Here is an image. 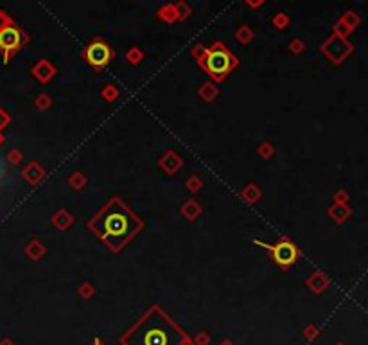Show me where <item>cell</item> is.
Wrapping results in <instances>:
<instances>
[{
	"label": "cell",
	"mask_w": 368,
	"mask_h": 345,
	"mask_svg": "<svg viewBox=\"0 0 368 345\" xmlns=\"http://www.w3.org/2000/svg\"><path fill=\"white\" fill-rule=\"evenodd\" d=\"M189 340L176 324L158 308H151L128 333L122 345H187Z\"/></svg>",
	"instance_id": "cell-2"
},
{
	"label": "cell",
	"mask_w": 368,
	"mask_h": 345,
	"mask_svg": "<svg viewBox=\"0 0 368 345\" xmlns=\"http://www.w3.org/2000/svg\"><path fill=\"white\" fill-rule=\"evenodd\" d=\"M9 24H11V22H9V20L6 18L4 13L0 11V29H4V27H6V26H9Z\"/></svg>",
	"instance_id": "cell-7"
},
{
	"label": "cell",
	"mask_w": 368,
	"mask_h": 345,
	"mask_svg": "<svg viewBox=\"0 0 368 345\" xmlns=\"http://www.w3.org/2000/svg\"><path fill=\"white\" fill-rule=\"evenodd\" d=\"M261 245L266 246V248H269V252L273 253V259L282 266H287V265H291V263H294V259H296V255H298V252H296L294 245L289 241H280L273 246L264 245V243H261Z\"/></svg>",
	"instance_id": "cell-5"
},
{
	"label": "cell",
	"mask_w": 368,
	"mask_h": 345,
	"mask_svg": "<svg viewBox=\"0 0 368 345\" xmlns=\"http://www.w3.org/2000/svg\"><path fill=\"white\" fill-rule=\"evenodd\" d=\"M90 227L110 248L119 250L142 227V221L133 216V212L121 200L113 198L106 203L101 212L94 216Z\"/></svg>",
	"instance_id": "cell-1"
},
{
	"label": "cell",
	"mask_w": 368,
	"mask_h": 345,
	"mask_svg": "<svg viewBox=\"0 0 368 345\" xmlns=\"http://www.w3.org/2000/svg\"><path fill=\"white\" fill-rule=\"evenodd\" d=\"M94 345H104V343L101 340H96V341H94Z\"/></svg>",
	"instance_id": "cell-8"
},
{
	"label": "cell",
	"mask_w": 368,
	"mask_h": 345,
	"mask_svg": "<svg viewBox=\"0 0 368 345\" xmlns=\"http://www.w3.org/2000/svg\"><path fill=\"white\" fill-rule=\"evenodd\" d=\"M187 345H191V343H187Z\"/></svg>",
	"instance_id": "cell-9"
},
{
	"label": "cell",
	"mask_w": 368,
	"mask_h": 345,
	"mask_svg": "<svg viewBox=\"0 0 368 345\" xmlns=\"http://www.w3.org/2000/svg\"><path fill=\"white\" fill-rule=\"evenodd\" d=\"M203 63H205L206 70H209L214 77H223L225 74L230 72V69L234 67L236 59H234V56L230 54L228 51H225L221 45H217L214 51L206 52V58Z\"/></svg>",
	"instance_id": "cell-3"
},
{
	"label": "cell",
	"mask_w": 368,
	"mask_h": 345,
	"mask_svg": "<svg viewBox=\"0 0 368 345\" xmlns=\"http://www.w3.org/2000/svg\"><path fill=\"white\" fill-rule=\"evenodd\" d=\"M86 59L92 63L94 67H103L110 61L111 58V51L104 41H92V44L86 47L85 51Z\"/></svg>",
	"instance_id": "cell-6"
},
{
	"label": "cell",
	"mask_w": 368,
	"mask_h": 345,
	"mask_svg": "<svg viewBox=\"0 0 368 345\" xmlns=\"http://www.w3.org/2000/svg\"><path fill=\"white\" fill-rule=\"evenodd\" d=\"M22 41H24V33L15 24H9L4 29H0V52L4 54L6 61L11 58V54L16 49H20Z\"/></svg>",
	"instance_id": "cell-4"
}]
</instances>
